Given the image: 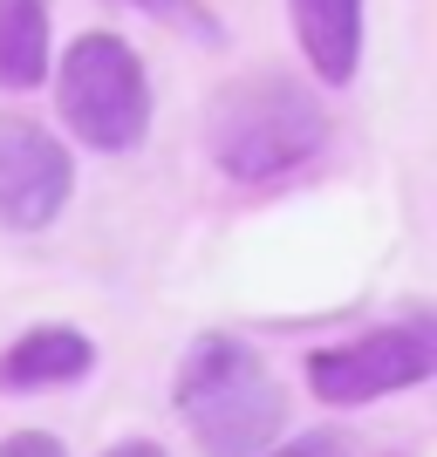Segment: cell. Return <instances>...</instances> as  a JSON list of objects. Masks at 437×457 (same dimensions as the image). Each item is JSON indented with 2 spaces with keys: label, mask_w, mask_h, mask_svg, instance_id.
I'll use <instances>...</instances> for the list:
<instances>
[{
  "label": "cell",
  "mask_w": 437,
  "mask_h": 457,
  "mask_svg": "<svg viewBox=\"0 0 437 457\" xmlns=\"http://www.w3.org/2000/svg\"><path fill=\"white\" fill-rule=\"evenodd\" d=\"M96 369V342L76 328H28L7 355H0V389L7 396H35V389H69Z\"/></svg>",
  "instance_id": "cell-6"
},
{
  "label": "cell",
  "mask_w": 437,
  "mask_h": 457,
  "mask_svg": "<svg viewBox=\"0 0 437 457\" xmlns=\"http://www.w3.org/2000/svg\"><path fill=\"white\" fill-rule=\"evenodd\" d=\"M335 444L328 437H301V444H281V451H260V457H328Z\"/></svg>",
  "instance_id": "cell-11"
},
{
  "label": "cell",
  "mask_w": 437,
  "mask_h": 457,
  "mask_svg": "<svg viewBox=\"0 0 437 457\" xmlns=\"http://www.w3.org/2000/svg\"><path fill=\"white\" fill-rule=\"evenodd\" d=\"M328 457H335V451H328Z\"/></svg>",
  "instance_id": "cell-13"
},
{
  "label": "cell",
  "mask_w": 437,
  "mask_h": 457,
  "mask_svg": "<svg viewBox=\"0 0 437 457\" xmlns=\"http://www.w3.org/2000/svg\"><path fill=\"white\" fill-rule=\"evenodd\" d=\"M55 103L62 123L76 130V144L89 151H137L144 130H151V76L123 35H76L55 62Z\"/></svg>",
  "instance_id": "cell-3"
},
{
  "label": "cell",
  "mask_w": 437,
  "mask_h": 457,
  "mask_svg": "<svg viewBox=\"0 0 437 457\" xmlns=\"http://www.w3.org/2000/svg\"><path fill=\"white\" fill-rule=\"evenodd\" d=\"M103 457H172V451H157V444H144V437H130V444H110Z\"/></svg>",
  "instance_id": "cell-12"
},
{
  "label": "cell",
  "mask_w": 437,
  "mask_h": 457,
  "mask_svg": "<svg viewBox=\"0 0 437 457\" xmlns=\"http://www.w3.org/2000/svg\"><path fill=\"white\" fill-rule=\"evenodd\" d=\"M431 376H437V335L424 321L369 328L356 342H335V348H315V355H307V389L322 403H335V410L417 389V382H431Z\"/></svg>",
  "instance_id": "cell-4"
},
{
  "label": "cell",
  "mask_w": 437,
  "mask_h": 457,
  "mask_svg": "<svg viewBox=\"0 0 437 457\" xmlns=\"http://www.w3.org/2000/svg\"><path fill=\"white\" fill-rule=\"evenodd\" d=\"M287 7H294V35H301L307 69L328 89L356 82V69H362V0H287Z\"/></svg>",
  "instance_id": "cell-7"
},
{
  "label": "cell",
  "mask_w": 437,
  "mask_h": 457,
  "mask_svg": "<svg viewBox=\"0 0 437 457\" xmlns=\"http://www.w3.org/2000/svg\"><path fill=\"white\" fill-rule=\"evenodd\" d=\"M48 82V0H0V89Z\"/></svg>",
  "instance_id": "cell-8"
},
{
  "label": "cell",
  "mask_w": 437,
  "mask_h": 457,
  "mask_svg": "<svg viewBox=\"0 0 437 457\" xmlns=\"http://www.w3.org/2000/svg\"><path fill=\"white\" fill-rule=\"evenodd\" d=\"M76 191L69 144H55L48 123L0 110V232H41L55 226Z\"/></svg>",
  "instance_id": "cell-5"
},
{
  "label": "cell",
  "mask_w": 437,
  "mask_h": 457,
  "mask_svg": "<svg viewBox=\"0 0 437 457\" xmlns=\"http://www.w3.org/2000/svg\"><path fill=\"white\" fill-rule=\"evenodd\" d=\"M172 403L206 457H260L287 430V389L240 335H198L178 362Z\"/></svg>",
  "instance_id": "cell-2"
},
{
  "label": "cell",
  "mask_w": 437,
  "mask_h": 457,
  "mask_svg": "<svg viewBox=\"0 0 437 457\" xmlns=\"http://www.w3.org/2000/svg\"><path fill=\"white\" fill-rule=\"evenodd\" d=\"M206 151L240 185H273L328 151V110L307 82L253 69L206 103Z\"/></svg>",
  "instance_id": "cell-1"
},
{
  "label": "cell",
  "mask_w": 437,
  "mask_h": 457,
  "mask_svg": "<svg viewBox=\"0 0 437 457\" xmlns=\"http://www.w3.org/2000/svg\"><path fill=\"white\" fill-rule=\"evenodd\" d=\"M0 457H69V451L48 430H14V437H0Z\"/></svg>",
  "instance_id": "cell-10"
},
{
  "label": "cell",
  "mask_w": 437,
  "mask_h": 457,
  "mask_svg": "<svg viewBox=\"0 0 437 457\" xmlns=\"http://www.w3.org/2000/svg\"><path fill=\"white\" fill-rule=\"evenodd\" d=\"M130 7H144L151 21L178 28V35H185V41H198V48H212V41L226 35V28H219V21H212L206 7H198V0H130Z\"/></svg>",
  "instance_id": "cell-9"
}]
</instances>
